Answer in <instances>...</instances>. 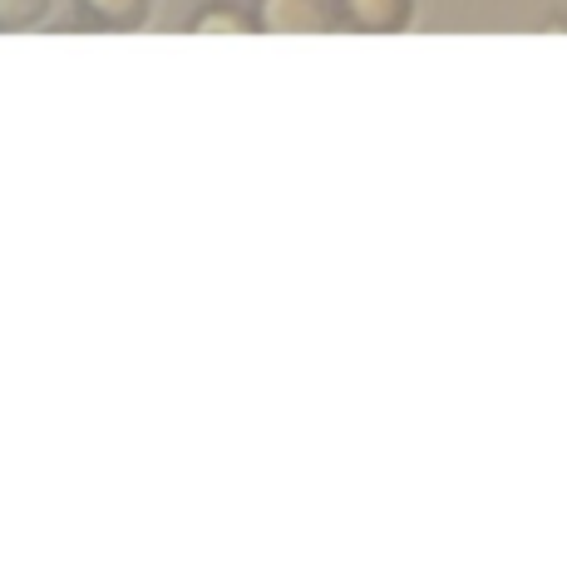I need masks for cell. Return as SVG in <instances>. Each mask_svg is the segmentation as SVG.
<instances>
[{"label": "cell", "instance_id": "1", "mask_svg": "<svg viewBox=\"0 0 567 562\" xmlns=\"http://www.w3.org/2000/svg\"><path fill=\"white\" fill-rule=\"evenodd\" d=\"M261 35H331L341 25L336 0H257Z\"/></svg>", "mask_w": 567, "mask_h": 562}, {"label": "cell", "instance_id": "2", "mask_svg": "<svg viewBox=\"0 0 567 562\" xmlns=\"http://www.w3.org/2000/svg\"><path fill=\"white\" fill-rule=\"evenodd\" d=\"M336 10H341V25L355 35H400L414 15L410 0H336Z\"/></svg>", "mask_w": 567, "mask_h": 562}, {"label": "cell", "instance_id": "3", "mask_svg": "<svg viewBox=\"0 0 567 562\" xmlns=\"http://www.w3.org/2000/svg\"><path fill=\"white\" fill-rule=\"evenodd\" d=\"M154 0H74V20L84 30H109V35H128L148 20Z\"/></svg>", "mask_w": 567, "mask_h": 562}, {"label": "cell", "instance_id": "4", "mask_svg": "<svg viewBox=\"0 0 567 562\" xmlns=\"http://www.w3.org/2000/svg\"><path fill=\"white\" fill-rule=\"evenodd\" d=\"M188 30H193V35H261L252 10L233 6V0H213V6L193 10Z\"/></svg>", "mask_w": 567, "mask_h": 562}, {"label": "cell", "instance_id": "5", "mask_svg": "<svg viewBox=\"0 0 567 562\" xmlns=\"http://www.w3.org/2000/svg\"><path fill=\"white\" fill-rule=\"evenodd\" d=\"M54 0H0V30L6 35H20V30L40 25V20L50 15Z\"/></svg>", "mask_w": 567, "mask_h": 562}]
</instances>
